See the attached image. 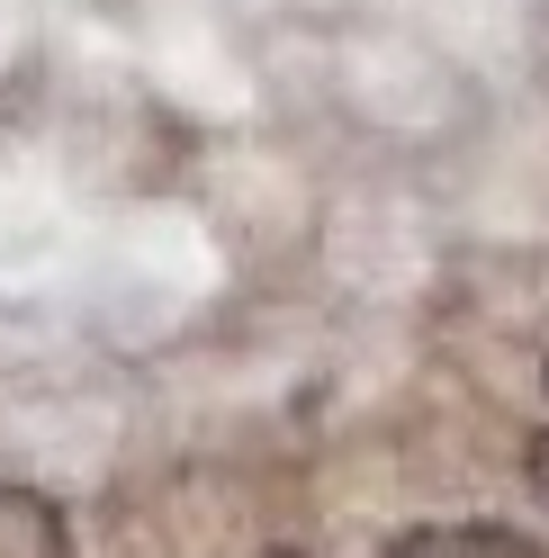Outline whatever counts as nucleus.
Wrapping results in <instances>:
<instances>
[{"label":"nucleus","mask_w":549,"mask_h":558,"mask_svg":"<svg viewBox=\"0 0 549 558\" xmlns=\"http://www.w3.org/2000/svg\"><path fill=\"white\" fill-rule=\"evenodd\" d=\"M0 558H73L54 496H37V486H0Z\"/></svg>","instance_id":"nucleus-2"},{"label":"nucleus","mask_w":549,"mask_h":558,"mask_svg":"<svg viewBox=\"0 0 549 558\" xmlns=\"http://www.w3.org/2000/svg\"><path fill=\"white\" fill-rule=\"evenodd\" d=\"M261 558H316V549H261Z\"/></svg>","instance_id":"nucleus-4"},{"label":"nucleus","mask_w":549,"mask_h":558,"mask_svg":"<svg viewBox=\"0 0 549 558\" xmlns=\"http://www.w3.org/2000/svg\"><path fill=\"white\" fill-rule=\"evenodd\" d=\"M388 558H540V549L504 522H432V532L388 541Z\"/></svg>","instance_id":"nucleus-1"},{"label":"nucleus","mask_w":549,"mask_h":558,"mask_svg":"<svg viewBox=\"0 0 549 558\" xmlns=\"http://www.w3.org/2000/svg\"><path fill=\"white\" fill-rule=\"evenodd\" d=\"M540 378H549V361H540Z\"/></svg>","instance_id":"nucleus-5"},{"label":"nucleus","mask_w":549,"mask_h":558,"mask_svg":"<svg viewBox=\"0 0 549 558\" xmlns=\"http://www.w3.org/2000/svg\"><path fill=\"white\" fill-rule=\"evenodd\" d=\"M523 477H532V496L549 505V433H532V450H523Z\"/></svg>","instance_id":"nucleus-3"}]
</instances>
